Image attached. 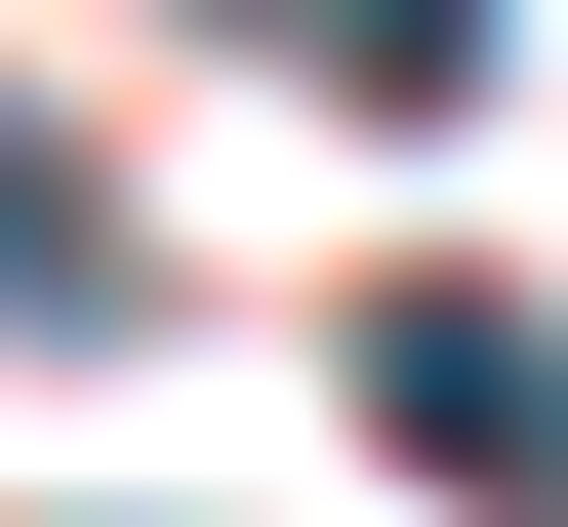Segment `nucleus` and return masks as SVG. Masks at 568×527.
I'll return each instance as SVG.
<instances>
[{"instance_id": "f257e3e1", "label": "nucleus", "mask_w": 568, "mask_h": 527, "mask_svg": "<svg viewBox=\"0 0 568 527\" xmlns=\"http://www.w3.org/2000/svg\"><path fill=\"white\" fill-rule=\"evenodd\" d=\"M325 365H366V446H406V487H487V527H568V325H528V284H366Z\"/></svg>"}, {"instance_id": "f03ea898", "label": "nucleus", "mask_w": 568, "mask_h": 527, "mask_svg": "<svg viewBox=\"0 0 568 527\" xmlns=\"http://www.w3.org/2000/svg\"><path fill=\"white\" fill-rule=\"evenodd\" d=\"M0 325H122V203L41 163V122H0Z\"/></svg>"}, {"instance_id": "7ed1b4c3", "label": "nucleus", "mask_w": 568, "mask_h": 527, "mask_svg": "<svg viewBox=\"0 0 568 527\" xmlns=\"http://www.w3.org/2000/svg\"><path fill=\"white\" fill-rule=\"evenodd\" d=\"M284 41H325V82H487V0H284Z\"/></svg>"}]
</instances>
